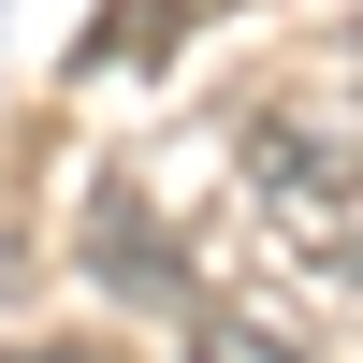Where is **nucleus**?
Instances as JSON below:
<instances>
[{
    "label": "nucleus",
    "instance_id": "obj_4",
    "mask_svg": "<svg viewBox=\"0 0 363 363\" xmlns=\"http://www.w3.org/2000/svg\"><path fill=\"white\" fill-rule=\"evenodd\" d=\"M189 363H306V335L262 306H189Z\"/></svg>",
    "mask_w": 363,
    "mask_h": 363
},
{
    "label": "nucleus",
    "instance_id": "obj_3",
    "mask_svg": "<svg viewBox=\"0 0 363 363\" xmlns=\"http://www.w3.org/2000/svg\"><path fill=\"white\" fill-rule=\"evenodd\" d=\"M174 29H189V0H102V29H87V44H73V73H116V58H131V73H145V58L174 44Z\"/></svg>",
    "mask_w": 363,
    "mask_h": 363
},
{
    "label": "nucleus",
    "instance_id": "obj_2",
    "mask_svg": "<svg viewBox=\"0 0 363 363\" xmlns=\"http://www.w3.org/2000/svg\"><path fill=\"white\" fill-rule=\"evenodd\" d=\"M87 277H102L116 306H189V233H174V203L131 189V174H102V189H87Z\"/></svg>",
    "mask_w": 363,
    "mask_h": 363
},
{
    "label": "nucleus",
    "instance_id": "obj_5",
    "mask_svg": "<svg viewBox=\"0 0 363 363\" xmlns=\"http://www.w3.org/2000/svg\"><path fill=\"white\" fill-rule=\"evenodd\" d=\"M0 363H116V349H0Z\"/></svg>",
    "mask_w": 363,
    "mask_h": 363
},
{
    "label": "nucleus",
    "instance_id": "obj_1",
    "mask_svg": "<svg viewBox=\"0 0 363 363\" xmlns=\"http://www.w3.org/2000/svg\"><path fill=\"white\" fill-rule=\"evenodd\" d=\"M247 218L277 233L306 277H363V116L277 102L247 131Z\"/></svg>",
    "mask_w": 363,
    "mask_h": 363
}]
</instances>
